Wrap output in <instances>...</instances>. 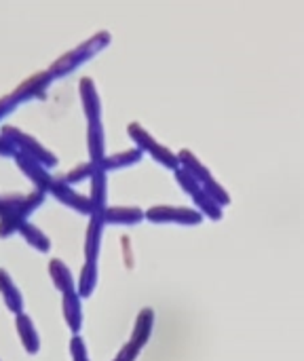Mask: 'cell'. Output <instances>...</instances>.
I'll return each mask as SVG.
<instances>
[{"instance_id": "6da1fadb", "label": "cell", "mask_w": 304, "mask_h": 361, "mask_svg": "<svg viewBox=\"0 0 304 361\" xmlns=\"http://www.w3.org/2000/svg\"><path fill=\"white\" fill-rule=\"evenodd\" d=\"M4 135L13 142V146L17 148V152L28 154L30 159L38 161L44 167H55L57 165V157L53 152H49L44 146H40L32 135H28V133H23V131H19L15 127H6L4 129Z\"/></svg>"}, {"instance_id": "7a4b0ae2", "label": "cell", "mask_w": 304, "mask_h": 361, "mask_svg": "<svg viewBox=\"0 0 304 361\" xmlns=\"http://www.w3.org/2000/svg\"><path fill=\"white\" fill-rule=\"evenodd\" d=\"M49 195H53L59 203H63V205L72 207L74 212L91 216V201H89V197H85V195L76 192L70 184L61 182V180H53Z\"/></svg>"}, {"instance_id": "3957f363", "label": "cell", "mask_w": 304, "mask_h": 361, "mask_svg": "<svg viewBox=\"0 0 304 361\" xmlns=\"http://www.w3.org/2000/svg\"><path fill=\"white\" fill-rule=\"evenodd\" d=\"M13 157H15L17 165L21 167V171H23V173L34 182L36 190H42L44 195H49L51 184H53V180H55V178H51V173L47 171V167H44V165H40L38 161L30 159V157H28V154H23V152H15Z\"/></svg>"}, {"instance_id": "277c9868", "label": "cell", "mask_w": 304, "mask_h": 361, "mask_svg": "<svg viewBox=\"0 0 304 361\" xmlns=\"http://www.w3.org/2000/svg\"><path fill=\"white\" fill-rule=\"evenodd\" d=\"M148 220L152 222H178V224H199L201 222V214L193 212V209H184V207H154L148 214Z\"/></svg>"}, {"instance_id": "5b68a950", "label": "cell", "mask_w": 304, "mask_h": 361, "mask_svg": "<svg viewBox=\"0 0 304 361\" xmlns=\"http://www.w3.org/2000/svg\"><path fill=\"white\" fill-rule=\"evenodd\" d=\"M80 296L76 294V290L61 294V313H63V322L68 326V330L72 334H78L83 328V307H80Z\"/></svg>"}, {"instance_id": "8992f818", "label": "cell", "mask_w": 304, "mask_h": 361, "mask_svg": "<svg viewBox=\"0 0 304 361\" xmlns=\"http://www.w3.org/2000/svg\"><path fill=\"white\" fill-rule=\"evenodd\" d=\"M15 330H17L19 343L25 349V353L36 355L40 351V338H38L34 322L25 313H19V315H15Z\"/></svg>"}, {"instance_id": "52a82bcc", "label": "cell", "mask_w": 304, "mask_h": 361, "mask_svg": "<svg viewBox=\"0 0 304 361\" xmlns=\"http://www.w3.org/2000/svg\"><path fill=\"white\" fill-rule=\"evenodd\" d=\"M51 80H53V76H51L49 72H38V74L30 76L28 80H23V82L13 91V97H15L17 102L32 99V97H40V95L47 91V87L51 85Z\"/></svg>"}, {"instance_id": "ba28073f", "label": "cell", "mask_w": 304, "mask_h": 361, "mask_svg": "<svg viewBox=\"0 0 304 361\" xmlns=\"http://www.w3.org/2000/svg\"><path fill=\"white\" fill-rule=\"evenodd\" d=\"M91 216L102 218L104 220V212H106V171L102 167H95L93 176H91Z\"/></svg>"}, {"instance_id": "9c48e42d", "label": "cell", "mask_w": 304, "mask_h": 361, "mask_svg": "<svg viewBox=\"0 0 304 361\" xmlns=\"http://www.w3.org/2000/svg\"><path fill=\"white\" fill-rule=\"evenodd\" d=\"M0 296H2L6 309H8L13 315L23 313V296H21L19 288L15 286L13 277H11L4 269H0Z\"/></svg>"}, {"instance_id": "30bf717a", "label": "cell", "mask_w": 304, "mask_h": 361, "mask_svg": "<svg viewBox=\"0 0 304 361\" xmlns=\"http://www.w3.org/2000/svg\"><path fill=\"white\" fill-rule=\"evenodd\" d=\"M89 226L85 235V260L87 262H97L99 250H102V233H104V220L89 216Z\"/></svg>"}, {"instance_id": "8fae6325", "label": "cell", "mask_w": 304, "mask_h": 361, "mask_svg": "<svg viewBox=\"0 0 304 361\" xmlns=\"http://www.w3.org/2000/svg\"><path fill=\"white\" fill-rule=\"evenodd\" d=\"M47 271H49L51 283H53V286H55V290H59L61 294L76 290V281H74V277H72L70 269L63 264V260H59V258H53V260L49 262Z\"/></svg>"}, {"instance_id": "7c38bea8", "label": "cell", "mask_w": 304, "mask_h": 361, "mask_svg": "<svg viewBox=\"0 0 304 361\" xmlns=\"http://www.w3.org/2000/svg\"><path fill=\"white\" fill-rule=\"evenodd\" d=\"M108 44H110V34H108V32H97V34L91 36L87 42L78 44V47L74 49V55H76V59L83 63V61L95 57V55H97L104 47H108Z\"/></svg>"}, {"instance_id": "4fadbf2b", "label": "cell", "mask_w": 304, "mask_h": 361, "mask_svg": "<svg viewBox=\"0 0 304 361\" xmlns=\"http://www.w3.org/2000/svg\"><path fill=\"white\" fill-rule=\"evenodd\" d=\"M19 235L23 237V241H25L30 247H34V250H36V252H40V254H47V252L51 250V239H49V237H47L38 226L30 224L28 220L21 224Z\"/></svg>"}, {"instance_id": "5bb4252c", "label": "cell", "mask_w": 304, "mask_h": 361, "mask_svg": "<svg viewBox=\"0 0 304 361\" xmlns=\"http://www.w3.org/2000/svg\"><path fill=\"white\" fill-rule=\"evenodd\" d=\"M80 97H83V106H85V112L89 116V123H99L97 121V116H99V99H97V91H95L91 78L80 80Z\"/></svg>"}, {"instance_id": "9a60e30c", "label": "cell", "mask_w": 304, "mask_h": 361, "mask_svg": "<svg viewBox=\"0 0 304 361\" xmlns=\"http://www.w3.org/2000/svg\"><path fill=\"white\" fill-rule=\"evenodd\" d=\"M144 218V214L135 207H106L104 224H135Z\"/></svg>"}, {"instance_id": "2e32d148", "label": "cell", "mask_w": 304, "mask_h": 361, "mask_svg": "<svg viewBox=\"0 0 304 361\" xmlns=\"http://www.w3.org/2000/svg\"><path fill=\"white\" fill-rule=\"evenodd\" d=\"M95 286H97V262L85 260L80 275H78V281H76V294L80 298H89L93 294Z\"/></svg>"}, {"instance_id": "e0dca14e", "label": "cell", "mask_w": 304, "mask_h": 361, "mask_svg": "<svg viewBox=\"0 0 304 361\" xmlns=\"http://www.w3.org/2000/svg\"><path fill=\"white\" fill-rule=\"evenodd\" d=\"M87 142H89V154H91V163L95 167L102 165L104 161V129L99 123H89V135H87Z\"/></svg>"}, {"instance_id": "ac0fdd59", "label": "cell", "mask_w": 304, "mask_h": 361, "mask_svg": "<svg viewBox=\"0 0 304 361\" xmlns=\"http://www.w3.org/2000/svg\"><path fill=\"white\" fill-rule=\"evenodd\" d=\"M152 322H154L152 311H150V309H144V311L140 313L138 322H135V328H133V336H131V341H133V343H138L140 347H144V345L148 343V338H150Z\"/></svg>"}, {"instance_id": "d6986e66", "label": "cell", "mask_w": 304, "mask_h": 361, "mask_svg": "<svg viewBox=\"0 0 304 361\" xmlns=\"http://www.w3.org/2000/svg\"><path fill=\"white\" fill-rule=\"evenodd\" d=\"M140 157H142V150H140V148H138V150H125V152H121V154H114V157L104 159L99 167H102L104 171L121 169V167H127V165H131V163H138Z\"/></svg>"}, {"instance_id": "ffe728a7", "label": "cell", "mask_w": 304, "mask_h": 361, "mask_svg": "<svg viewBox=\"0 0 304 361\" xmlns=\"http://www.w3.org/2000/svg\"><path fill=\"white\" fill-rule=\"evenodd\" d=\"M76 66H80V61L76 59L74 51H68L66 55H61V57L49 68V74H51L53 78H59V76H63V74L76 70Z\"/></svg>"}, {"instance_id": "44dd1931", "label": "cell", "mask_w": 304, "mask_h": 361, "mask_svg": "<svg viewBox=\"0 0 304 361\" xmlns=\"http://www.w3.org/2000/svg\"><path fill=\"white\" fill-rule=\"evenodd\" d=\"M144 150H148L161 165H165V167H171V169H178V165H180V161L165 148V146H161V144H157L154 140L144 148Z\"/></svg>"}, {"instance_id": "7402d4cb", "label": "cell", "mask_w": 304, "mask_h": 361, "mask_svg": "<svg viewBox=\"0 0 304 361\" xmlns=\"http://www.w3.org/2000/svg\"><path fill=\"white\" fill-rule=\"evenodd\" d=\"M93 171H95V165H93V163L78 165L76 169H72L70 173H66V176L61 178V182H66V184H76V182H83L85 178H91Z\"/></svg>"}, {"instance_id": "603a6c76", "label": "cell", "mask_w": 304, "mask_h": 361, "mask_svg": "<svg viewBox=\"0 0 304 361\" xmlns=\"http://www.w3.org/2000/svg\"><path fill=\"white\" fill-rule=\"evenodd\" d=\"M70 357H72V361H89L87 343H85V338H80L78 334H74L72 341H70Z\"/></svg>"}, {"instance_id": "cb8c5ba5", "label": "cell", "mask_w": 304, "mask_h": 361, "mask_svg": "<svg viewBox=\"0 0 304 361\" xmlns=\"http://www.w3.org/2000/svg\"><path fill=\"white\" fill-rule=\"evenodd\" d=\"M140 345L138 343H133V341H129L121 351H118V355L114 357L112 361H135V357H138V353H140Z\"/></svg>"}, {"instance_id": "d4e9b609", "label": "cell", "mask_w": 304, "mask_h": 361, "mask_svg": "<svg viewBox=\"0 0 304 361\" xmlns=\"http://www.w3.org/2000/svg\"><path fill=\"white\" fill-rule=\"evenodd\" d=\"M17 104H19V102L13 97V93H11V95L0 97V118H2V116H6L8 112H13V108H15Z\"/></svg>"}, {"instance_id": "484cf974", "label": "cell", "mask_w": 304, "mask_h": 361, "mask_svg": "<svg viewBox=\"0 0 304 361\" xmlns=\"http://www.w3.org/2000/svg\"><path fill=\"white\" fill-rule=\"evenodd\" d=\"M15 152H17V148L13 146V142H11L6 135H2V137H0V154H2V157H13Z\"/></svg>"}]
</instances>
